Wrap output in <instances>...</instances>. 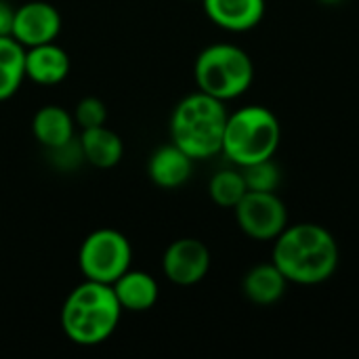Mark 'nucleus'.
Instances as JSON below:
<instances>
[{
  "mask_svg": "<svg viewBox=\"0 0 359 359\" xmlns=\"http://www.w3.org/2000/svg\"><path fill=\"white\" fill-rule=\"evenodd\" d=\"M273 242L271 261L290 284H324L339 267V244L334 236L318 223L288 225Z\"/></svg>",
  "mask_w": 359,
  "mask_h": 359,
  "instance_id": "obj_1",
  "label": "nucleus"
},
{
  "mask_svg": "<svg viewBox=\"0 0 359 359\" xmlns=\"http://www.w3.org/2000/svg\"><path fill=\"white\" fill-rule=\"evenodd\" d=\"M122 307L111 284L84 280L65 299L61 307V330L80 347L105 343L118 328Z\"/></svg>",
  "mask_w": 359,
  "mask_h": 359,
  "instance_id": "obj_2",
  "label": "nucleus"
},
{
  "mask_svg": "<svg viewBox=\"0 0 359 359\" xmlns=\"http://www.w3.org/2000/svg\"><path fill=\"white\" fill-rule=\"evenodd\" d=\"M225 101L202 90L183 97L170 116V141L194 160H208L221 154L227 124Z\"/></svg>",
  "mask_w": 359,
  "mask_h": 359,
  "instance_id": "obj_3",
  "label": "nucleus"
},
{
  "mask_svg": "<svg viewBox=\"0 0 359 359\" xmlns=\"http://www.w3.org/2000/svg\"><path fill=\"white\" fill-rule=\"evenodd\" d=\"M282 141L278 116L263 105H244L227 116L221 154L238 168L269 160Z\"/></svg>",
  "mask_w": 359,
  "mask_h": 359,
  "instance_id": "obj_4",
  "label": "nucleus"
},
{
  "mask_svg": "<svg viewBox=\"0 0 359 359\" xmlns=\"http://www.w3.org/2000/svg\"><path fill=\"white\" fill-rule=\"evenodd\" d=\"M194 78L198 90L219 101H231L250 88L255 80V63L238 44L217 42L198 55L194 63Z\"/></svg>",
  "mask_w": 359,
  "mask_h": 359,
  "instance_id": "obj_5",
  "label": "nucleus"
},
{
  "mask_svg": "<svg viewBox=\"0 0 359 359\" xmlns=\"http://www.w3.org/2000/svg\"><path fill=\"white\" fill-rule=\"evenodd\" d=\"M133 246L124 233L111 227H101L88 233L78 250V267L84 280L114 284L130 269Z\"/></svg>",
  "mask_w": 359,
  "mask_h": 359,
  "instance_id": "obj_6",
  "label": "nucleus"
},
{
  "mask_svg": "<svg viewBox=\"0 0 359 359\" xmlns=\"http://www.w3.org/2000/svg\"><path fill=\"white\" fill-rule=\"evenodd\" d=\"M233 212L238 227L259 242H271L288 227L286 204L276 191H246Z\"/></svg>",
  "mask_w": 359,
  "mask_h": 359,
  "instance_id": "obj_7",
  "label": "nucleus"
},
{
  "mask_svg": "<svg viewBox=\"0 0 359 359\" xmlns=\"http://www.w3.org/2000/svg\"><path fill=\"white\" fill-rule=\"evenodd\" d=\"M210 250L198 238L175 240L162 257L164 276L177 286H194L208 276Z\"/></svg>",
  "mask_w": 359,
  "mask_h": 359,
  "instance_id": "obj_8",
  "label": "nucleus"
},
{
  "mask_svg": "<svg viewBox=\"0 0 359 359\" xmlns=\"http://www.w3.org/2000/svg\"><path fill=\"white\" fill-rule=\"evenodd\" d=\"M61 32L59 11L44 0H29L15 8L11 36L25 48L55 42Z\"/></svg>",
  "mask_w": 359,
  "mask_h": 359,
  "instance_id": "obj_9",
  "label": "nucleus"
},
{
  "mask_svg": "<svg viewBox=\"0 0 359 359\" xmlns=\"http://www.w3.org/2000/svg\"><path fill=\"white\" fill-rule=\"evenodd\" d=\"M202 4L217 27L233 34L255 29L265 17V0H202Z\"/></svg>",
  "mask_w": 359,
  "mask_h": 359,
  "instance_id": "obj_10",
  "label": "nucleus"
},
{
  "mask_svg": "<svg viewBox=\"0 0 359 359\" xmlns=\"http://www.w3.org/2000/svg\"><path fill=\"white\" fill-rule=\"evenodd\" d=\"M69 67L72 61L67 50L55 42L25 48V78L36 84L55 86L67 78Z\"/></svg>",
  "mask_w": 359,
  "mask_h": 359,
  "instance_id": "obj_11",
  "label": "nucleus"
},
{
  "mask_svg": "<svg viewBox=\"0 0 359 359\" xmlns=\"http://www.w3.org/2000/svg\"><path fill=\"white\" fill-rule=\"evenodd\" d=\"M194 158H189L172 141L158 147L147 160V175L154 185L162 189H177L185 185L194 172Z\"/></svg>",
  "mask_w": 359,
  "mask_h": 359,
  "instance_id": "obj_12",
  "label": "nucleus"
},
{
  "mask_svg": "<svg viewBox=\"0 0 359 359\" xmlns=\"http://www.w3.org/2000/svg\"><path fill=\"white\" fill-rule=\"evenodd\" d=\"M118 303L122 307V311H133V313H143L149 311L160 297V288L158 282L141 269H128L126 273H122L114 284H111Z\"/></svg>",
  "mask_w": 359,
  "mask_h": 359,
  "instance_id": "obj_13",
  "label": "nucleus"
},
{
  "mask_svg": "<svg viewBox=\"0 0 359 359\" xmlns=\"http://www.w3.org/2000/svg\"><path fill=\"white\" fill-rule=\"evenodd\" d=\"M288 284L290 282L286 280V276L271 261V263H261L248 269L242 282V290L250 303L267 307V305L278 303L284 297Z\"/></svg>",
  "mask_w": 359,
  "mask_h": 359,
  "instance_id": "obj_14",
  "label": "nucleus"
},
{
  "mask_svg": "<svg viewBox=\"0 0 359 359\" xmlns=\"http://www.w3.org/2000/svg\"><path fill=\"white\" fill-rule=\"evenodd\" d=\"M32 133L44 149L57 147L76 137L74 114L61 105H42L32 118Z\"/></svg>",
  "mask_w": 359,
  "mask_h": 359,
  "instance_id": "obj_15",
  "label": "nucleus"
},
{
  "mask_svg": "<svg viewBox=\"0 0 359 359\" xmlns=\"http://www.w3.org/2000/svg\"><path fill=\"white\" fill-rule=\"evenodd\" d=\"M78 139L84 151V160L95 168H114L124 156V143L120 135L105 124L84 128Z\"/></svg>",
  "mask_w": 359,
  "mask_h": 359,
  "instance_id": "obj_16",
  "label": "nucleus"
},
{
  "mask_svg": "<svg viewBox=\"0 0 359 359\" xmlns=\"http://www.w3.org/2000/svg\"><path fill=\"white\" fill-rule=\"evenodd\" d=\"M25 80V46L13 36H0V101L11 99Z\"/></svg>",
  "mask_w": 359,
  "mask_h": 359,
  "instance_id": "obj_17",
  "label": "nucleus"
},
{
  "mask_svg": "<svg viewBox=\"0 0 359 359\" xmlns=\"http://www.w3.org/2000/svg\"><path fill=\"white\" fill-rule=\"evenodd\" d=\"M246 191L248 187L242 170H233V168H223L215 172L208 183V196L221 208H233L244 198Z\"/></svg>",
  "mask_w": 359,
  "mask_h": 359,
  "instance_id": "obj_18",
  "label": "nucleus"
},
{
  "mask_svg": "<svg viewBox=\"0 0 359 359\" xmlns=\"http://www.w3.org/2000/svg\"><path fill=\"white\" fill-rule=\"evenodd\" d=\"M240 170L244 175L248 191H278L282 183V170L273 162V158L242 166Z\"/></svg>",
  "mask_w": 359,
  "mask_h": 359,
  "instance_id": "obj_19",
  "label": "nucleus"
},
{
  "mask_svg": "<svg viewBox=\"0 0 359 359\" xmlns=\"http://www.w3.org/2000/svg\"><path fill=\"white\" fill-rule=\"evenodd\" d=\"M46 156H48L50 166L57 168L59 172H74V170H78L86 162L78 137H72L69 141H65V143H61L57 147L46 149Z\"/></svg>",
  "mask_w": 359,
  "mask_h": 359,
  "instance_id": "obj_20",
  "label": "nucleus"
},
{
  "mask_svg": "<svg viewBox=\"0 0 359 359\" xmlns=\"http://www.w3.org/2000/svg\"><path fill=\"white\" fill-rule=\"evenodd\" d=\"M74 122L82 130L105 124L107 122V107H105V103L101 99H97V97L80 99L76 103V109H74Z\"/></svg>",
  "mask_w": 359,
  "mask_h": 359,
  "instance_id": "obj_21",
  "label": "nucleus"
},
{
  "mask_svg": "<svg viewBox=\"0 0 359 359\" xmlns=\"http://www.w3.org/2000/svg\"><path fill=\"white\" fill-rule=\"evenodd\" d=\"M13 15H15V8L6 0H0V36H11Z\"/></svg>",
  "mask_w": 359,
  "mask_h": 359,
  "instance_id": "obj_22",
  "label": "nucleus"
},
{
  "mask_svg": "<svg viewBox=\"0 0 359 359\" xmlns=\"http://www.w3.org/2000/svg\"><path fill=\"white\" fill-rule=\"evenodd\" d=\"M324 2H339V0H324Z\"/></svg>",
  "mask_w": 359,
  "mask_h": 359,
  "instance_id": "obj_23",
  "label": "nucleus"
}]
</instances>
